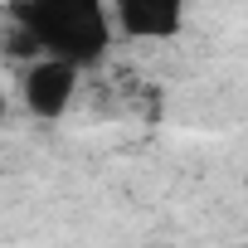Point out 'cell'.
<instances>
[{
	"mask_svg": "<svg viewBox=\"0 0 248 248\" xmlns=\"http://www.w3.org/2000/svg\"><path fill=\"white\" fill-rule=\"evenodd\" d=\"M10 25L39 59H59L68 68L102 63L112 44V20L97 0H20L10 5Z\"/></svg>",
	"mask_w": 248,
	"mask_h": 248,
	"instance_id": "obj_1",
	"label": "cell"
},
{
	"mask_svg": "<svg viewBox=\"0 0 248 248\" xmlns=\"http://www.w3.org/2000/svg\"><path fill=\"white\" fill-rule=\"evenodd\" d=\"M107 20L127 39H170L185 30V5H175V0H122V5H107Z\"/></svg>",
	"mask_w": 248,
	"mask_h": 248,
	"instance_id": "obj_3",
	"label": "cell"
},
{
	"mask_svg": "<svg viewBox=\"0 0 248 248\" xmlns=\"http://www.w3.org/2000/svg\"><path fill=\"white\" fill-rule=\"evenodd\" d=\"M20 93H25V107L44 122H54L59 112H68L73 93H78V68L59 63V59H34L25 73H20Z\"/></svg>",
	"mask_w": 248,
	"mask_h": 248,
	"instance_id": "obj_2",
	"label": "cell"
},
{
	"mask_svg": "<svg viewBox=\"0 0 248 248\" xmlns=\"http://www.w3.org/2000/svg\"><path fill=\"white\" fill-rule=\"evenodd\" d=\"M0 117H5V93H0Z\"/></svg>",
	"mask_w": 248,
	"mask_h": 248,
	"instance_id": "obj_5",
	"label": "cell"
},
{
	"mask_svg": "<svg viewBox=\"0 0 248 248\" xmlns=\"http://www.w3.org/2000/svg\"><path fill=\"white\" fill-rule=\"evenodd\" d=\"M141 248H170V243H141Z\"/></svg>",
	"mask_w": 248,
	"mask_h": 248,
	"instance_id": "obj_4",
	"label": "cell"
}]
</instances>
